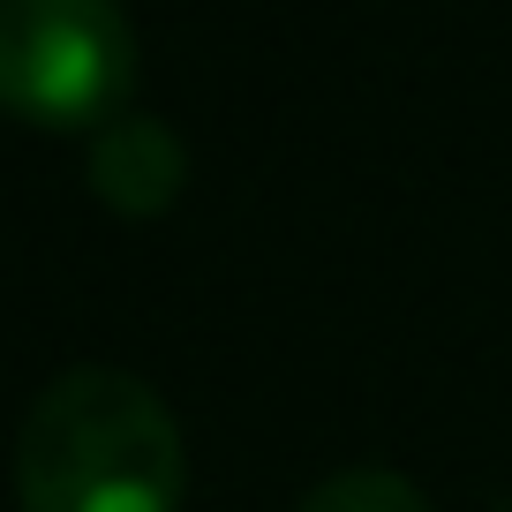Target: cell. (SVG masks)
<instances>
[{
	"label": "cell",
	"instance_id": "obj_1",
	"mask_svg": "<svg viewBox=\"0 0 512 512\" xmlns=\"http://www.w3.org/2000/svg\"><path fill=\"white\" fill-rule=\"evenodd\" d=\"M189 445L159 384L68 362L16 430V512H181Z\"/></svg>",
	"mask_w": 512,
	"mask_h": 512
},
{
	"label": "cell",
	"instance_id": "obj_2",
	"mask_svg": "<svg viewBox=\"0 0 512 512\" xmlns=\"http://www.w3.org/2000/svg\"><path fill=\"white\" fill-rule=\"evenodd\" d=\"M136 91V23L121 0H0V106L98 128Z\"/></svg>",
	"mask_w": 512,
	"mask_h": 512
},
{
	"label": "cell",
	"instance_id": "obj_3",
	"mask_svg": "<svg viewBox=\"0 0 512 512\" xmlns=\"http://www.w3.org/2000/svg\"><path fill=\"white\" fill-rule=\"evenodd\" d=\"M181 181H189V144H181L159 113L121 106L113 121L91 128V189L106 196L113 211L151 219V211H166L181 196Z\"/></svg>",
	"mask_w": 512,
	"mask_h": 512
},
{
	"label": "cell",
	"instance_id": "obj_4",
	"mask_svg": "<svg viewBox=\"0 0 512 512\" xmlns=\"http://www.w3.org/2000/svg\"><path fill=\"white\" fill-rule=\"evenodd\" d=\"M294 512H430V497L400 475V467H339Z\"/></svg>",
	"mask_w": 512,
	"mask_h": 512
}]
</instances>
